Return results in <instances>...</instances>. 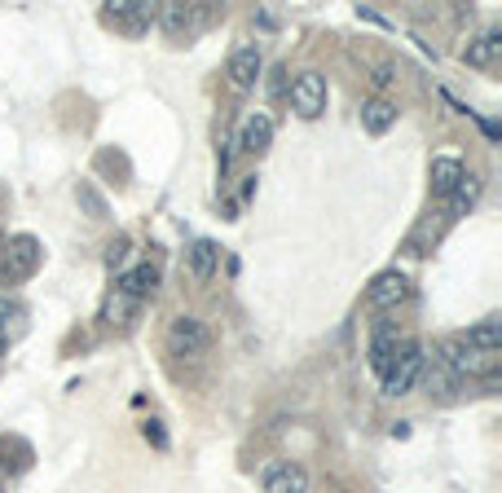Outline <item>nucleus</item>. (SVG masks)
Returning <instances> with one entry per match:
<instances>
[{
  "label": "nucleus",
  "instance_id": "f257e3e1",
  "mask_svg": "<svg viewBox=\"0 0 502 493\" xmlns=\"http://www.w3.org/2000/svg\"><path fill=\"white\" fill-rule=\"evenodd\" d=\"M436 362H441V370H450L454 379H463V374L476 379V374H494L498 370V352H476L463 335H445L436 344Z\"/></svg>",
  "mask_w": 502,
  "mask_h": 493
},
{
  "label": "nucleus",
  "instance_id": "f03ea898",
  "mask_svg": "<svg viewBox=\"0 0 502 493\" xmlns=\"http://www.w3.org/2000/svg\"><path fill=\"white\" fill-rule=\"evenodd\" d=\"M427 370V357H424V344L419 340H402L397 348V357H392V366L383 370V393L388 396H405L419 379H424Z\"/></svg>",
  "mask_w": 502,
  "mask_h": 493
},
{
  "label": "nucleus",
  "instance_id": "7ed1b4c3",
  "mask_svg": "<svg viewBox=\"0 0 502 493\" xmlns=\"http://www.w3.org/2000/svg\"><path fill=\"white\" fill-rule=\"evenodd\" d=\"M291 110L300 120H318L327 110V79L318 71H300L291 79Z\"/></svg>",
  "mask_w": 502,
  "mask_h": 493
},
{
  "label": "nucleus",
  "instance_id": "20e7f679",
  "mask_svg": "<svg viewBox=\"0 0 502 493\" xmlns=\"http://www.w3.org/2000/svg\"><path fill=\"white\" fill-rule=\"evenodd\" d=\"M366 299H371V309H379V313H392L397 304L410 299V278L397 269L379 273L375 282H371V291H366Z\"/></svg>",
  "mask_w": 502,
  "mask_h": 493
},
{
  "label": "nucleus",
  "instance_id": "39448f33",
  "mask_svg": "<svg viewBox=\"0 0 502 493\" xmlns=\"http://www.w3.org/2000/svg\"><path fill=\"white\" fill-rule=\"evenodd\" d=\"M260 71H265V62H260V49L256 45H243V49H234L229 53V84L238 89V93H247V89H256L260 84Z\"/></svg>",
  "mask_w": 502,
  "mask_h": 493
},
{
  "label": "nucleus",
  "instance_id": "423d86ee",
  "mask_svg": "<svg viewBox=\"0 0 502 493\" xmlns=\"http://www.w3.org/2000/svg\"><path fill=\"white\" fill-rule=\"evenodd\" d=\"M269 146H274V120H269L265 110H256V115L243 120L238 137H234V150H243V154H265Z\"/></svg>",
  "mask_w": 502,
  "mask_h": 493
},
{
  "label": "nucleus",
  "instance_id": "0eeeda50",
  "mask_svg": "<svg viewBox=\"0 0 502 493\" xmlns=\"http://www.w3.org/2000/svg\"><path fill=\"white\" fill-rule=\"evenodd\" d=\"M265 493H309V471L291 458H277L265 467Z\"/></svg>",
  "mask_w": 502,
  "mask_h": 493
},
{
  "label": "nucleus",
  "instance_id": "6e6552de",
  "mask_svg": "<svg viewBox=\"0 0 502 493\" xmlns=\"http://www.w3.org/2000/svg\"><path fill=\"white\" fill-rule=\"evenodd\" d=\"M168 344H173V352L194 357V352L207 348V326H203L199 318H190V313H181V318H173V326H168Z\"/></svg>",
  "mask_w": 502,
  "mask_h": 493
},
{
  "label": "nucleus",
  "instance_id": "1a4fd4ad",
  "mask_svg": "<svg viewBox=\"0 0 502 493\" xmlns=\"http://www.w3.org/2000/svg\"><path fill=\"white\" fill-rule=\"evenodd\" d=\"M402 330L392 326V321H379L375 335H371V370H375L379 379H383V370L392 366V357H397V348H402Z\"/></svg>",
  "mask_w": 502,
  "mask_h": 493
},
{
  "label": "nucleus",
  "instance_id": "9d476101",
  "mask_svg": "<svg viewBox=\"0 0 502 493\" xmlns=\"http://www.w3.org/2000/svg\"><path fill=\"white\" fill-rule=\"evenodd\" d=\"M36 265H40V246H36V238H14V243L5 246V265H0V273H9V278H31L36 273Z\"/></svg>",
  "mask_w": 502,
  "mask_h": 493
},
{
  "label": "nucleus",
  "instance_id": "9b49d317",
  "mask_svg": "<svg viewBox=\"0 0 502 493\" xmlns=\"http://www.w3.org/2000/svg\"><path fill=\"white\" fill-rule=\"evenodd\" d=\"M185 269H190L194 282H212V273L221 269V246L212 238H194L190 251H185Z\"/></svg>",
  "mask_w": 502,
  "mask_h": 493
},
{
  "label": "nucleus",
  "instance_id": "f8f14e48",
  "mask_svg": "<svg viewBox=\"0 0 502 493\" xmlns=\"http://www.w3.org/2000/svg\"><path fill=\"white\" fill-rule=\"evenodd\" d=\"M159 26H163L168 36H190V31L199 26V9H194V5H181V0H168V5L159 9Z\"/></svg>",
  "mask_w": 502,
  "mask_h": 493
},
{
  "label": "nucleus",
  "instance_id": "ddd939ff",
  "mask_svg": "<svg viewBox=\"0 0 502 493\" xmlns=\"http://www.w3.org/2000/svg\"><path fill=\"white\" fill-rule=\"evenodd\" d=\"M502 53V31H485V36H476V40H467V49H463V62L467 67H494Z\"/></svg>",
  "mask_w": 502,
  "mask_h": 493
},
{
  "label": "nucleus",
  "instance_id": "4468645a",
  "mask_svg": "<svg viewBox=\"0 0 502 493\" xmlns=\"http://www.w3.org/2000/svg\"><path fill=\"white\" fill-rule=\"evenodd\" d=\"M392 123H397V106H392L388 98H371L366 106H361V128H366L371 137H383Z\"/></svg>",
  "mask_w": 502,
  "mask_h": 493
},
{
  "label": "nucleus",
  "instance_id": "2eb2a0df",
  "mask_svg": "<svg viewBox=\"0 0 502 493\" xmlns=\"http://www.w3.org/2000/svg\"><path fill=\"white\" fill-rule=\"evenodd\" d=\"M154 287H159V269L154 265H137V269H128L120 278V296H128V299H146Z\"/></svg>",
  "mask_w": 502,
  "mask_h": 493
},
{
  "label": "nucleus",
  "instance_id": "dca6fc26",
  "mask_svg": "<svg viewBox=\"0 0 502 493\" xmlns=\"http://www.w3.org/2000/svg\"><path fill=\"white\" fill-rule=\"evenodd\" d=\"M463 163L458 159H450V154H441V159H432V194H441V198H450V190L463 181Z\"/></svg>",
  "mask_w": 502,
  "mask_h": 493
},
{
  "label": "nucleus",
  "instance_id": "f3484780",
  "mask_svg": "<svg viewBox=\"0 0 502 493\" xmlns=\"http://www.w3.org/2000/svg\"><path fill=\"white\" fill-rule=\"evenodd\" d=\"M463 340L476 348V352H502V321H494V318L476 321V326H472Z\"/></svg>",
  "mask_w": 502,
  "mask_h": 493
},
{
  "label": "nucleus",
  "instance_id": "a211bd4d",
  "mask_svg": "<svg viewBox=\"0 0 502 493\" xmlns=\"http://www.w3.org/2000/svg\"><path fill=\"white\" fill-rule=\"evenodd\" d=\"M476 198H480V176L463 173V181L450 190V212L454 216H467V212L476 207Z\"/></svg>",
  "mask_w": 502,
  "mask_h": 493
},
{
  "label": "nucleus",
  "instance_id": "6ab92c4d",
  "mask_svg": "<svg viewBox=\"0 0 502 493\" xmlns=\"http://www.w3.org/2000/svg\"><path fill=\"white\" fill-rule=\"evenodd\" d=\"M79 203H84V207H89V212H93V216H106V203H101V198L93 194V190H89V185H79Z\"/></svg>",
  "mask_w": 502,
  "mask_h": 493
},
{
  "label": "nucleus",
  "instance_id": "aec40b11",
  "mask_svg": "<svg viewBox=\"0 0 502 493\" xmlns=\"http://www.w3.org/2000/svg\"><path fill=\"white\" fill-rule=\"evenodd\" d=\"M146 441H151L154 449H163V445H168V432H163V423H159V419L146 423Z\"/></svg>",
  "mask_w": 502,
  "mask_h": 493
},
{
  "label": "nucleus",
  "instance_id": "412c9836",
  "mask_svg": "<svg viewBox=\"0 0 502 493\" xmlns=\"http://www.w3.org/2000/svg\"><path fill=\"white\" fill-rule=\"evenodd\" d=\"M229 159H234V142H229V137H221V150H216V168H221V176L229 173Z\"/></svg>",
  "mask_w": 502,
  "mask_h": 493
},
{
  "label": "nucleus",
  "instance_id": "4be33fe9",
  "mask_svg": "<svg viewBox=\"0 0 502 493\" xmlns=\"http://www.w3.org/2000/svg\"><path fill=\"white\" fill-rule=\"evenodd\" d=\"M128 309H132V299L120 296V299H110V309H106V313H110V318H128Z\"/></svg>",
  "mask_w": 502,
  "mask_h": 493
},
{
  "label": "nucleus",
  "instance_id": "5701e85b",
  "mask_svg": "<svg viewBox=\"0 0 502 493\" xmlns=\"http://www.w3.org/2000/svg\"><path fill=\"white\" fill-rule=\"evenodd\" d=\"M371 79H375V89H388V84L397 79V71H392V67H379V71L371 75Z\"/></svg>",
  "mask_w": 502,
  "mask_h": 493
},
{
  "label": "nucleus",
  "instance_id": "b1692460",
  "mask_svg": "<svg viewBox=\"0 0 502 493\" xmlns=\"http://www.w3.org/2000/svg\"><path fill=\"white\" fill-rule=\"evenodd\" d=\"M9 318H14V309H9V299H0V340H5V330H9Z\"/></svg>",
  "mask_w": 502,
  "mask_h": 493
},
{
  "label": "nucleus",
  "instance_id": "393cba45",
  "mask_svg": "<svg viewBox=\"0 0 502 493\" xmlns=\"http://www.w3.org/2000/svg\"><path fill=\"white\" fill-rule=\"evenodd\" d=\"M124 251H128V243L120 238V243L110 246V256H106V260H110V265H124Z\"/></svg>",
  "mask_w": 502,
  "mask_h": 493
},
{
  "label": "nucleus",
  "instance_id": "a878e982",
  "mask_svg": "<svg viewBox=\"0 0 502 493\" xmlns=\"http://www.w3.org/2000/svg\"><path fill=\"white\" fill-rule=\"evenodd\" d=\"M251 194H256V176H247V181H243V194H238V198H243V203H247Z\"/></svg>",
  "mask_w": 502,
  "mask_h": 493
}]
</instances>
